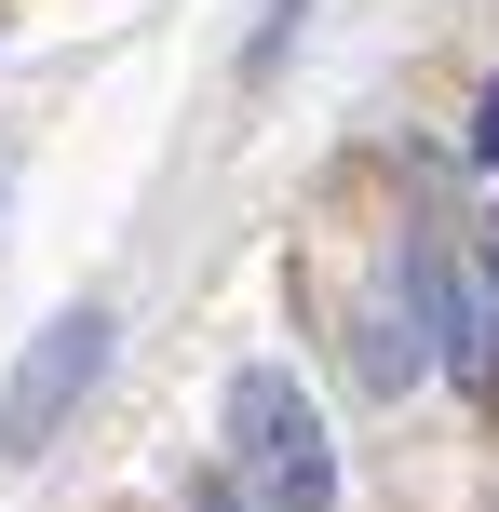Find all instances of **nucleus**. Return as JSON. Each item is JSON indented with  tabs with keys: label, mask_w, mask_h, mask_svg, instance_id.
Instances as JSON below:
<instances>
[{
	"label": "nucleus",
	"mask_w": 499,
	"mask_h": 512,
	"mask_svg": "<svg viewBox=\"0 0 499 512\" xmlns=\"http://www.w3.org/2000/svg\"><path fill=\"white\" fill-rule=\"evenodd\" d=\"M230 472L257 512H338V445H324V405L297 391V364L230 378Z\"/></svg>",
	"instance_id": "1"
},
{
	"label": "nucleus",
	"mask_w": 499,
	"mask_h": 512,
	"mask_svg": "<svg viewBox=\"0 0 499 512\" xmlns=\"http://www.w3.org/2000/svg\"><path fill=\"white\" fill-rule=\"evenodd\" d=\"M108 378V310H54L41 337H27V364H14V391H0V445L14 459H41L54 432H68V405Z\"/></svg>",
	"instance_id": "2"
},
{
	"label": "nucleus",
	"mask_w": 499,
	"mask_h": 512,
	"mask_svg": "<svg viewBox=\"0 0 499 512\" xmlns=\"http://www.w3.org/2000/svg\"><path fill=\"white\" fill-rule=\"evenodd\" d=\"M473 162H486V176H499V81H486V95H473Z\"/></svg>",
	"instance_id": "3"
},
{
	"label": "nucleus",
	"mask_w": 499,
	"mask_h": 512,
	"mask_svg": "<svg viewBox=\"0 0 499 512\" xmlns=\"http://www.w3.org/2000/svg\"><path fill=\"white\" fill-rule=\"evenodd\" d=\"M473 297H486V324H499V216H486V243H473Z\"/></svg>",
	"instance_id": "4"
},
{
	"label": "nucleus",
	"mask_w": 499,
	"mask_h": 512,
	"mask_svg": "<svg viewBox=\"0 0 499 512\" xmlns=\"http://www.w3.org/2000/svg\"><path fill=\"white\" fill-rule=\"evenodd\" d=\"M189 512H243V499H230V486H203V499H189Z\"/></svg>",
	"instance_id": "5"
}]
</instances>
